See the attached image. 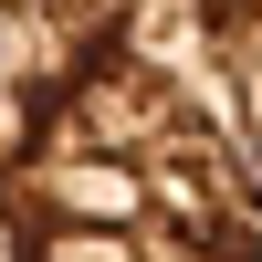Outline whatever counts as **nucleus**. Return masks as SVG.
<instances>
[{
	"label": "nucleus",
	"instance_id": "f257e3e1",
	"mask_svg": "<svg viewBox=\"0 0 262 262\" xmlns=\"http://www.w3.org/2000/svg\"><path fill=\"white\" fill-rule=\"evenodd\" d=\"M0 262H262V210L137 0H0Z\"/></svg>",
	"mask_w": 262,
	"mask_h": 262
},
{
	"label": "nucleus",
	"instance_id": "f03ea898",
	"mask_svg": "<svg viewBox=\"0 0 262 262\" xmlns=\"http://www.w3.org/2000/svg\"><path fill=\"white\" fill-rule=\"evenodd\" d=\"M137 42L179 74L262 210V0H137Z\"/></svg>",
	"mask_w": 262,
	"mask_h": 262
}]
</instances>
